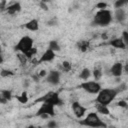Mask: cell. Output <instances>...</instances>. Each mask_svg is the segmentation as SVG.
<instances>
[{
	"mask_svg": "<svg viewBox=\"0 0 128 128\" xmlns=\"http://www.w3.org/2000/svg\"><path fill=\"white\" fill-rule=\"evenodd\" d=\"M119 94V91L117 88H103L100 90V92L97 94L96 102L105 106H108Z\"/></svg>",
	"mask_w": 128,
	"mask_h": 128,
	"instance_id": "1",
	"label": "cell"
},
{
	"mask_svg": "<svg viewBox=\"0 0 128 128\" xmlns=\"http://www.w3.org/2000/svg\"><path fill=\"white\" fill-rule=\"evenodd\" d=\"M80 125L92 127V128H106L107 125L102 119L99 117L97 112H90L84 119L78 121Z\"/></svg>",
	"mask_w": 128,
	"mask_h": 128,
	"instance_id": "2",
	"label": "cell"
},
{
	"mask_svg": "<svg viewBox=\"0 0 128 128\" xmlns=\"http://www.w3.org/2000/svg\"><path fill=\"white\" fill-rule=\"evenodd\" d=\"M112 20H113V16L110 10L108 9L98 10L93 17V25L106 27L112 22Z\"/></svg>",
	"mask_w": 128,
	"mask_h": 128,
	"instance_id": "3",
	"label": "cell"
},
{
	"mask_svg": "<svg viewBox=\"0 0 128 128\" xmlns=\"http://www.w3.org/2000/svg\"><path fill=\"white\" fill-rule=\"evenodd\" d=\"M47 103V104H52L54 106H61L63 104L62 99L59 97V93L58 92H53L50 91L48 93H46L45 95H43L42 97H39L35 100V103Z\"/></svg>",
	"mask_w": 128,
	"mask_h": 128,
	"instance_id": "4",
	"label": "cell"
},
{
	"mask_svg": "<svg viewBox=\"0 0 128 128\" xmlns=\"http://www.w3.org/2000/svg\"><path fill=\"white\" fill-rule=\"evenodd\" d=\"M33 43H34V41L30 36H27V35L23 36L20 38L18 43L14 46V50L17 51L18 53L26 54L33 48Z\"/></svg>",
	"mask_w": 128,
	"mask_h": 128,
	"instance_id": "5",
	"label": "cell"
},
{
	"mask_svg": "<svg viewBox=\"0 0 128 128\" xmlns=\"http://www.w3.org/2000/svg\"><path fill=\"white\" fill-rule=\"evenodd\" d=\"M79 87L90 94H98L102 89L98 81H84L79 85Z\"/></svg>",
	"mask_w": 128,
	"mask_h": 128,
	"instance_id": "6",
	"label": "cell"
},
{
	"mask_svg": "<svg viewBox=\"0 0 128 128\" xmlns=\"http://www.w3.org/2000/svg\"><path fill=\"white\" fill-rule=\"evenodd\" d=\"M36 116H41V117H53L55 116V106L52 104H47V103H42V105L39 107L37 110Z\"/></svg>",
	"mask_w": 128,
	"mask_h": 128,
	"instance_id": "7",
	"label": "cell"
},
{
	"mask_svg": "<svg viewBox=\"0 0 128 128\" xmlns=\"http://www.w3.org/2000/svg\"><path fill=\"white\" fill-rule=\"evenodd\" d=\"M71 108H72V111H73L74 115H75L76 118H78V119H81V118L85 115V113L87 112V108L84 107V106H83L81 103H79L78 101H74V102L72 103Z\"/></svg>",
	"mask_w": 128,
	"mask_h": 128,
	"instance_id": "8",
	"label": "cell"
},
{
	"mask_svg": "<svg viewBox=\"0 0 128 128\" xmlns=\"http://www.w3.org/2000/svg\"><path fill=\"white\" fill-rule=\"evenodd\" d=\"M46 81L51 85H58L60 82V72L51 70L46 76Z\"/></svg>",
	"mask_w": 128,
	"mask_h": 128,
	"instance_id": "9",
	"label": "cell"
},
{
	"mask_svg": "<svg viewBox=\"0 0 128 128\" xmlns=\"http://www.w3.org/2000/svg\"><path fill=\"white\" fill-rule=\"evenodd\" d=\"M54 58H55V52L52 51L51 49L47 48V50L41 55V57L39 58L37 63L40 64V63H44V62H51L52 60H54Z\"/></svg>",
	"mask_w": 128,
	"mask_h": 128,
	"instance_id": "10",
	"label": "cell"
},
{
	"mask_svg": "<svg viewBox=\"0 0 128 128\" xmlns=\"http://www.w3.org/2000/svg\"><path fill=\"white\" fill-rule=\"evenodd\" d=\"M123 73V64L121 62H115L110 68V74L114 77H120Z\"/></svg>",
	"mask_w": 128,
	"mask_h": 128,
	"instance_id": "11",
	"label": "cell"
},
{
	"mask_svg": "<svg viewBox=\"0 0 128 128\" xmlns=\"http://www.w3.org/2000/svg\"><path fill=\"white\" fill-rule=\"evenodd\" d=\"M108 45L116 48V49H126V45L123 41V39L121 37H118V38H114V39H111L108 41Z\"/></svg>",
	"mask_w": 128,
	"mask_h": 128,
	"instance_id": "12",
	"label": "cell"
},
{
	"mask_svg": "<svg viewBox=\"0 0 128 128\" xmlns=\"http://www.w3.org/2000/svg\"><path fill=\"white\" fill-rule=\"evenodd\" d=\"M20 10H21V4L19 2H12V3L8 4L7 9H6V11L9 15H14V14L18 13Z\"/></svg>",
	"mask_w": 128,
	"mask_h": 128,
	"instance_id": "13",
	"label": "cell"
},
{
	"mask_svg": "<svg viewBox=\"0 0 128 128\" xmlns=\"http://www.w3.org/2000/svg\"><path fill=\"white\" fill-rule=\"evenodd\" d=\"M23 27L25 29L29 30V31H32V32L33 31H37L39 29V21L37 19H31L28 22H26L23 25Z\"/></svg>",
	"mask_w": 128,
	"mask_h": 128,
	"instance_id": "14",
	"label": "cell"
},
{
	"mask_svg": "<svg viewBox=\"0 0 128 128\" xmlns=\"http://www.w3.org/2000/svg\"><path fill=\"white\" fill-rule=\"evenodd\" d=\"M11 99H12V92H11V90L3 89V90L0 91V102H1V104H5L8 101H10Z\"/></svg>",
	"mask_w": 128,
	"mask_h": 128,
	"instance_id": "15",
	"label": "cell"
},
{
	"mask_svg": "<svg viewBox=\"0 0 128 128\" xmlns=\"http://www.w3.org/2000/svg\"><path fill=\"white\" fill-rule=\"evenodd\" d=\"M114 17L116 19L117 22H124L125 19H126V12L123 8H119V9H115V12H114Z\"/></svg>",
	"mask_w": 128,
	"mask_h": 128,
	"instance_id": "16",
	"label": "cell"
},
{
	"mask_svg": "<svg viewBox=\"0 0 128 128\" xmlns=\"http://www.w3.org/2000/svg\"><path fill=\"white\" fill-rule=\"evenodd\" d=\"M76 46H77V48H78L79 51H81V52H86V51H88V49L90 48V42H89L88 40H80V41L77 42Z\"/></svg>",
	"mask_w": 128,
	"mask_h": 128,
	"instance_id": "17",
	"label": "cell"
},
{
	"mask_svg": "<svg viewBox=\"0 0 128 128\" xmlns=\"http://www.w3.org/2000/svg\"><path fill=\"white\" fill-rule=\"evenodd\" d=\"M95 108H96L97 113H100V114H102V115H109V114H110V111H109L108 107L105 106V105H102V104L97 103V104L95 105Z\"/></svg>",
	"mask_w": 128,
	"mask_h": 128,
	"instance_id": "18",
	"label": "cell"
},
{
	"mask_svg": "<svg viewBox=\"0 0 128 128\" xmlns=\"http://www.w3.org/2000/svg\"><path fill=\"white\" fill-rule=\"evenodd\" d=\"M92 74H93V76H94V79H95L96 81H98V80L102 77V75H103V72H102V68H101V66L96 65V66L94 67L93 71H92Z\"/></svg>",
	"mask_w": 128,
	"mask_h": 128,
	"instance_id": "19",
	"label": "cell"
},
{
	"mask_svg": "<svg viewBox=\"0 0 128 128\" xmlns=\"http://www.w3.org/2000/svg\"><path fill=\"white\" fill-rule=\"evenodd\" d=\"M48 48L51 49L52 51H54L55 53L58 52V51H60V49H61V47H60V45H59V43H58L57 40H51V41H49Z\"/></svg>",
	"mask_w": 128,
	"mask_h": 128,
	"instance_id": "20",
	"label": "cell"
},
{
	"mask_svg": "<svg viewBox=\"0 0 128 128\" xmlns=\"http://www.w3.org/2000/svg\"><path fill=\"white\" fill-rule=\"evenodd\" d=\"M92 75V72L89 68H83L79 74V77L82 79V80H87L90 78V76Z\"/></svg>",
	"mask_w": 128,
	"mask_h": 128,
	"instance_id": "21",
	"label": "cell"
},
{
	"mask_svg": "<svg viewBox=\"0 0 128 128\" xmlns=\"http://www.w3.org/2000/svg\"><path fill=\"white\" fill-rule=\"evenodd\" d=\"M28 99L29 98H28V94H27L26 91H23L19 96H17V100L21 104H26L28 102Z\"/></svg>",
	"mask_w": 128,
	"mask_h": 128,
	"instance_id": "22",
	"label": "cell"
},
{
	"mask_svg": "<svg viewBox=\"0 0 128 128\" xmlns=\"http://www.w3.org/2000/svg\"><path fill=\"white\" fill-rule=\"evenodd\" d=\"M61 68L64 72H69L72 69V64L69 61H63L61 64Z\"/></svg>",
	"mask_w": 128,
	"mask_h": 128,
	"instance_id": "23",
	"label": "cell"
},
{
	"mask_svg": "<svg viewBox=\"0 0 128 128\" xmlns=\"http://www.w3.org/2000/svg\"><path fill=\"white\" fill-rule=\"evenodd\" d=\"M17 58H18V60H19V62H20L21 65H26V63L28 61V58L25 56V54H23V53H17Z\"/></svg>",
	"mask_w": 128,
	"mask_h": 128,
	"instance_id": "24",
	"label": "cell"
},
{
	"mask_svg": "<svg viewBox=\"0 0 128 128\" xmlns=\"http://www.w3.org/2000/svg\"><path fill=\"white\" fill-rule=\"evenodd\" d=\"M0 75H1V77H9V76H13L14 72H12L11 70H8V69H2L0 72Z\"/></svg>",
	"mask_w": 128,
	"mask_h": 128,
	"instance_id": "25",
	"label": "cell"
},
{
	"mask_svg": "<svg viewBox=\"0 0 128 128\" xmlns=\"http://www.w3.org/2000/svg\"><path fill=\"white\" fill-rule=\"evenodd\" d=\"M127 3H128V2L125 1V0H117V1L114 3V7H115L116 9L123 8V6H124L125 4H127Z\"/></svg>",
	"mask_w": 128,
	"mask_h": 128,
	"instance_id": "26",
	"label": "cell"
},
{
	"mask_svg": "<svg viewBox=\"0 0 128 128\" xmlns=\"http://www.w3.org/2000/svg\"><path fill=\"white\" fill-rule=\"evenodd\" d=\"M36 53H37V49L33 47L29 52H27V53L25 54V56L28 58V60H30V59H32V57H34V55H35Z\"/></svg>",
	"mask_w": 128,
	"mask_h": 128,
	"instance_id": "27",
	"label": "cell"
},
{
	"mask_svg": "<svg viewBox=\"0 0 128 128\" xmlns=\"http://www.w3.org/2000/svg\"><path fill=\"white\" fill-rule=\"evenodd\" d=\"M121 38L123 39V41H124L126 47H128V31L124 30V31L122 32V36H121Z\"/></svg>",
	"mask_w": 128,
	"mask_h": 128,
	"instance_id": "28",
	"label": "cell"
},
{
	"mask_svg": "<svg viewBox=\"0 0 128 128\" xmlns=\"http://www.w3.org/2000/svg\"><path fill=\"white\" fill-rule=\"evenodd\" d=\"M107 6H108L107 3H105V2H98L96 4V8H99V10H104L107 8Z\"/></svg>",
	"mask_w": 128,
	"mask_h": 128,
	"instance_id": "29",
	"label": "cell"
},
{
	"mask_svg": "<svg viewBox=\"0 0 128 128\" xmlns=\"http://www.w3.org/2000/svg\"><path fill=\"white\" fill-rule=\"evenodd\" d=\"M117 106L122 107V108H124V109H127V108H128V103H127L125 100H120V101L117 102Z\"/></svg>",
	"mask_w": 128,
	"mask_h": 128,
	"instance_id": "30",
	"label": "cell"
},
{
	"mask_svg": "<svg viewBox=\"0 0 128 128\" xmlns=\"http://www.w3.org/2000/svg\"><path fill=\"white\" fill-rule=\"evenodd\" d=\"M47 127H48V128H57V127H58V124H57L56 121L50 120V121H48V123H47Z\"/></svg>",
	"mask_w": 128,
	"mask_h": 128,
	"instance_id": "31",
	"label": "cell"
},
{
	"mask_svg": "<svg viewBox=\"0 0 128 128\" xmlns=\"http://www.w3.org/2000/svg\"><path fill=\"white\" fill-rule=\"evenodd\" d=\"M7 6H8V4H7V2H6L5 0L0 1V10H1V11L6 10V9H7Z\"/></svg>",
	"mask_w": 128,
	"mask_h": 128,
	"instance_id": "32",
	"label": "cell"
},
{
	"mask_svg": "<svg viewBox=\"0 0 128 128\" xmlns=\"http://www.w3.org/2000/svg\"><path fill=\"white\" fill-rule=\"evenodd\" d=\"M126 88H127V86H126V84H125V83H122L120 86H118V87H117V89H118L119 93H120V92H122V91H124V90H126Z\"/></svg>",
	"mask_w": 128,
	"mask_h": 128,
	"instance_id": "33",
	"label": "cell"
},
{
	"mask_svg": "<svg viewBox=\"0 0 128 128\" xmlns=\"http://www.w3.org/2000/svg\"><path fill=\"white\" fill-rule=\"evenodd\" d=\"M56 24H57V19L56 18H53V19H51L47 22V25H49V26H53V25H56Z\"/></svg>",
	"mask_w": 128,
	"mask_h": 128,
	"instance_id": "34",
	"label": "cell"
},
{
	"mask_svg": "<svg viewBox=\"0 0 128 128\" xmlns=\"http://www.w3.org/2000/svg\"><path fill=\"white\" fill-rule=\"evenodd\" d=\"M47 74H48V73H47L45 70H41V71L38 73V75H39V77H40V78H42V77H46V76H47Z\"/></svg>",
	"mask_w": 128,
	"mask_h": 128,
	"instance_id": "35",
	"label": "cell"
},
{
	"mask_svg": "<svg viewBox=\"0 0 128 128\" xmlns=\"http://www.w3.org/2000/svg\"><path fill=\"white\" fill-rule=\"evenodd\" d=\"M40 6L42 7V9H44V10H48V6H47L44 2H40Z\"/></svg>",
	"mask_w": 128,
	"mask_h": 128,
	"instance_id": "36",
	"label": "cell"
},
{
	"mask_svg": "<svg viewBox=\"0 0 128 128\" xmlns=\"http://www.w3.org/2000/svg\"><path fill=\"white\" fill-rule=\"evenodd\" d=\"M101 38H102L103 40H107V39H108V35H107V33H106V32L102 33V35H101Z\"/></svg>",
	"mask_w": 128,
	"mask_h": 128,
	"instance_id": "37",
	"label": "cell"
},
{
	"mask_svg": "<svg viewBox=\"0 0 128 128\" xmlns=\"http://www.w3.org/2000/svg\"><path fill=\"white\" fill-rule=\"evenodd\" d=\"M123 71H125L126 73H128V63H126L125 66H123Z\"/></svg>",
	"mask_w": 128,
	"mask_h": 128,
	"instance_id": "38",
	"label": "cell"
},
{
	"mask_svg": "<svg viewBox=\"0 0 128 128\" xmlns=\"http://www.w3.org/2000/svg\"><path fill=\"white\" fill-rule=\"evenodd\" d=\"M27 128H37V127H35L34 125H29V126H28Z\"/></svg>",
	"mask_w": 128,
	"mask_h": 128,
	"instance_id": "39",
	"label": "cell"
}]
</instances>
